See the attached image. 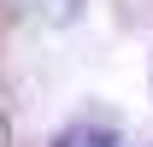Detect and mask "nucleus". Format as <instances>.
<instances>
[{"label":"nucleus","mask_w":153,"mask_h":147,"mask_svg":"<svg viewBox=\"0 0 153 147\" xmlns=\"http://www.w3.org/2000/svg\"><path fill=\"white\" fill-rule=\"evenodd\" d=\"M53 147H118V135L112 129H94V124H76V129H65Z\"/></svg>","instance_id":"nucleus-1"}]
</instances>
